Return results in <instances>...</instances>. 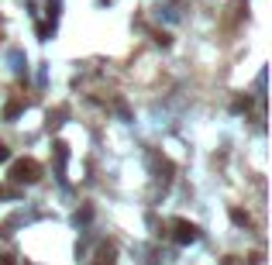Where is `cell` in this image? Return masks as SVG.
I'll list each match as a JSON object with an SVG mask.
<instances>
[{
    "label": "cell",
    "instance_id": "cell-1",
    "mask_svg": "<svg viewBox=\"0 0 272 265\" xmlns=\"http://www.w3.org/2000/svg\"><path fill=\"white\" fill-rule=\"evenodd\" d=\"M11 176L17 179V183H34V179L42 176V165H38L34 159H21V162H14Z\"/></svg>",
    "mask_w": 272,
    "mask_h": 265
},
{
    "label": "cell",
    "instance_id": "cell-2",
    "mask_svg": "<svg viewBox=\"0 0 272 265\" xmlns=\"http://www.w3.org/2000/svg\"><path fill=\"white\" fill-rule=\"evenodd\" d=\"M172 228H176V241L179 244H193L196 241V228H193L190 220H176Z\"/></svg>",
    "mask_w": 272,
    "mask_h": 265
},
{
    "label": "cell",
    "instance_id": "cell-3",
    "mask_svg": "<svg viewBox=\"0 0 272 265\" xmlns=\"http://www.w3.org/2000/svg\"><path fill=\"white\" fill-rule=\"evenodd\" d=\"M17 114H21V104H7V107H4V117H7V121L17 117Z\"/></svg>",
    "mask_w": 272,
    "mask_h": 265
},
{
    "label": "cell",
    "instance_id": "cell-4",
    "mask_svg": "<svg viewBox=\"0 0 272 265\" xmlns=\"http://www.w3.org/2000/svg\"><path fill=\"white\" fill-rule=\"evenodd\" d=\"M231 220H234V224H248V214H245V210H231Z\"/></svg>",
    "mask_w": 272,
    "mask_h": 265
},
{
    "label": "cell",
    "instance_id": "cell-5",
    "mask_svg": "<svg viewBox=\"0 0 272 265\" xmlns=\"http://www.w3.org/2000/svg\"><path fill=\"white\" fill-rule=\"evenodd\" d=\"M11 159V148H7V145H4V141H0V165H4V162Z\"/></svg>",
    "mask_w": 272,
    "mask_h": 265
}]
</instances>
